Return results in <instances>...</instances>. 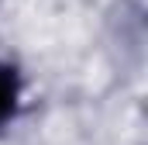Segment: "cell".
<instances>
[{
  "mask_svg": "<svg viewBox=\"0 0 148 145\" xmlns=\"http://www.w3.org/2000/svg\"><path fill=\"white\" fill-rule=\"evenodd\" d=\"M28 104V76L17 59L0 55V135H7Z\"/></svg>",
  "mask_w": 148,
  "mask_h": 145,
  "instance_id": "6da1fadb",
  "label": "cell"
}]
</instances>
